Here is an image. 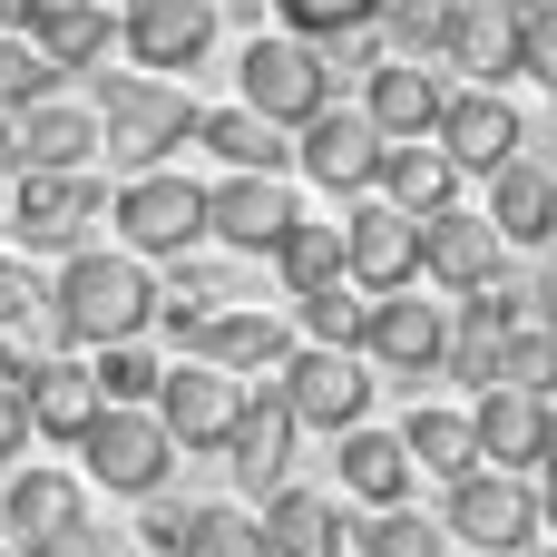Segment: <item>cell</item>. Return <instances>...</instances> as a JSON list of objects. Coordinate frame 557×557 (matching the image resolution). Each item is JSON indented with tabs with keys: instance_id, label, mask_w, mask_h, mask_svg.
Returning a JSON list of instances; mask_svg holds the SVG:
<instances>
[{
	"instance_id": "1",
	"label": "cell",
	"mask_w": 557,
	"mask_h": 557,
	"mask_svg": "<svg viewBox=\"0 0 557 557\" xmlns=\"http://www.w3.org/2000/svg\"><path fill=\"white\" fill-rule=\"evenodd\" d=\"M39 304H49L59 343L108 352V343H147V323H157V274H147L137 255H117V245H88V255L59 264V284H49Z\"/></svg>"
},
{
	"instance_id": "2",
	"label": "cell",
	"mask_w": 557,
	"mask_h": 557,
	"mask_svg": "<svg viewBox=\"0 0 557 557\" xmlns=\"http://www.w3.org/2000/svg\"><path fill=\"white\" fill-rule=\"evenodd\" d=\"M88 108H98V157H117L127 176H157L196 137V117H206L176 78H108Z\"/></svg>"
},
{
	"instance_id": "3",
	"label": "cell",
	"mask_w": 557,
	"mask_h": 557,
	"mask_svg": "<svg viewBox=\"0 0 557 557\" xmlns=\"http://www.w3.org/2000/svg\"><path fill=\"white\" fill-rule=\"evenodd\" d=\"M78 529H88V480L78 470H49V460L0 470V557H59Z\"/></svg>"
},
{
	"instance_id": "4",
	"label": "cell",
	"mask_w": 557,
	"mask_h": 557,
	"mask_svg": "<svg viewBox=\"0 0 557 557\" xmlns=\"http://www.w3.org/2000/svg\"><path fill=\"white\" fill-rule=\"evenodd\" d=\"M108 225H117V255H196L206 245V186L196 176H176V166H157V176H127L117 196H108Z\"/></svg>"
},
{
	"instance_id": "5",
	"label": "cell",
	"mask_w": 557,
	"mask_h": 557,
	"mask_svg": "<svg viewBox=\"0 0 557 557\" xmlns=\"http://www.w3.org/2000/svg\"><path fill=\"white\" fill-rule=\"evenodd\" d=\"M274 401H284V421L294 431H362V411H372V362L362 352H313V343H294V362L264 382Z\"/></svg>"
},
{
	"instance_id": "6",
	"label": "cell",
	"mask_w": 557,
	"mask_h": 557,
	"mask_svg": "<svg viewBox=\"0 0 557 557\" xmlns=\"http://www.w3.org/2000/svg\"><path fill=\"white\" fill-rule=\"evenodd\" d=\"M235 78H245V98L235 108H255L264 127H304V117H323L333 108V88H323V69H313V49L304 39H284V29H255L245 39V59H235Z\"/></svg>"
},
{
	"instance_id": "7",
	"label": "cell",
	"mask_w": 557,
	"mask_h": 557,
	"mask_svg": "<svg viewBox=\"0 0 557 557\" xmlns=\"http://www.w3.org/2000/svg\"><path fill=\"white\" fill-rule=\"evenodd\" d=\"M0 225L29 255H88V225H108V186L98 176H20L0 196Z\"/></svg>"
},
{
	"instance_id": "8",
	"label": "cell",
	"mask_w": 557,
	"mask_h": 557,
	"mask_svg": "<svg viewBox=\"0 0 557 557\" xmlns=\"http://www.w3.org/2000/svg\"><path fill=\"white\" fill-rule=\"evenodd\" d=\"M441 539H460L470 557H529L539 548V499H529V480H509V470L460 480L450 509H441Z\"/></svg>"
},
{
	"instance_id": "9",
	"label": "cell",
	"mask_w": 557,
	"mask_h": 557,
	"mask_svg": "<svg viewBox=\"0 0 557 557\" xmlns=\"http://www.w3.org/2000/svg\"><path fill=\"white\" fill-rule=\"evenodd\" d=\"M343 284H352L362 304L411 294V284H421V225H411V215H392L382 196L343 206Z\"/></svg>"
},
{
	"instance_id": "10",
	"label": "cell",
	"mask_w": 557,
	"mask_h": 557,
	"mask_svg": "<svg viewBox=\"0 0 557 557\" xmlns=\"http://www.w3.org/2000/svg\"><path fill=\"white\" fill-rule=\"evenodd\" d=\"M431 147L460 166V176H499L519 147H529V127H519V108H509V88H441V117H431Z\"/></svg>"
},
{
	"instance_id": "11",
	"label": "cell",
	"mask_w": 557,
	"mask_h": 557,
	"mask_svg": "<svg viewBox=\"0 0 557 557\" xmlns=\"http://www.w3.org/2000/svg\"><path fill=\"white\" fill-rule=\"evenodd\" d=\"M78 460H88V480L117 490V499H166V470H176L157 411H98L88 441H78Z\"/></svg>"
},
{
	"instance_id": "12",
	"label": "cell",
	"mask_w": 557,
	"mask_h": 557,
	"mask_svg": "<svg viewBox=\"0 0 557 557\" xmlns=\"http://www.w3.org/2000/svg\"><path fill=\"white\" fill-rule=\"evenodd\" d=\"M294 166L323 186V196H372V176H382V137H372V117L352 108V98H333L323 117H304L294 127Z\"/></svg>"
},
{
	"instance_id": "13",
	"label": "cell",
	"mask_w": 557,
	"mask_h": 557,
	"mask_svg": "<svg viewBox=\"0 0 557 557\" xmlns=\"http://www.w3.org/2000/svg\"><path fill=\"white\" fill-rule=\"evenodd\" d=\"M147 411H157L166 450H225V431H235V411H245V382H225L215 362H166Z\"/></svg>"
},
{
	"instance_id": "14",
	"label": "cell",
	"mask_w": 557,
	"mask_h": 557,
	"mask_svg": "<svg viewBox=\"0 0 557 557\" xmlns=\"http://www.w3.org/2000/svg\"><path fill=\"white\" fill-rule=\"evenodd\" d=\"M117 49L137 78H176L215 49V0H127L117 10Z\"/></svg>"
},
{
	"instance_id": "15",
	"label": "cell",
	"mask_w": 557,
	"mask_h": 557,
	"mask_svg": "<svg viewBox=\"0 0 557 557\" xmlns=\"http://www.w3.org/2000/svg\"><path fill=\"white\" fill-rule=\"evenodd\" d=\"M10 166L20 176H88L98 166V108L88 98H29L10 117Z\"/></svg>"
},
{
	"instance_id": "16",
	"label": "cell",
	"mask_w": 557,
	"mask_h": 557,
	"mask_svg": "<svg viewBox=\"0 0 557 557\" xmlns=\"http://www.w3.org/2000/svg\"><path fill=\"white\" fill-rule=\"evenodd\" d=\"M421 274H431L450 304H470V294L509 284V245L480 225V206H450V215H421Z\"/></svg>"
},
{
	"instance_id": "17",
	"label": "cell",
	"mask_w": 557,
	"mask_h": 557,
	"mask_svg": "<svg viewBox=\"0 0 557 557\" xmlns=\"http://www.w3.org/2000/svg\"><path fill=\"white\" fill-rule=\"evenodd\" d=\"M441 352H450V304H421V284L362 304V362L421 382V372H441Z\"/></svg>"
},
{
	"instance_id": "18",
	"label": "cell",
	"mask_w": 557,
	"mask_h": 557,
	"mask_svg": "<svg viewBox=\"0 0 557 557\" xmlns=\"http://www.w3.org/2000/svg\"><path fill=\"white\" fill-rule=\"evenodd\" d=\"M294 215H304V206H294L284 176H215V186H206V235L235 245V255H274Z\"/></svg>"
},
{
	"instance_id": "19",
	"label": "cell",
	"mask_w": 557,
	"mask_h": 557,
	"mask_svg": "<svg viewBox=\"0 0 557 557\" xmlns=\"http://www.w3.org/2000/svg\"><path fill=\"white\" fill-rule=\"evenodd\" d=\"M186 362H215L225 382H245V392H255V382H274V372L294 362V323H284V313H264V304H235V313H215V323H206V343H196Z\"/></svg>"
},
{
	"instance_id": "20",
	"label": "cell",
	"mask_w": 557,
	"mask_h": 557,
	"mask_svg": "<svg viewBox=\"0 0 557 557\" xmlns=\"http://www.w3.org/2000/svg\"><path fill=\"white\" fill-rule=\"evenodd\" d=\"M480 225H490L509 255H539V245H557V166H539V157H509V166L490 176Z\"/></svg>"
},
{
	"instance_id": "21",
	"label": "cell",
	"mask_w": 557,
	"mask_h": 557,
	"mask_svg": "<svg viewBox=\"0 0 557 557\" xmlns=\"http://www.w3.org/2000/svg\"><path fill=\"white\" fill-rule=\"evenodd\" d=\"M519 323H529V294H519V284H490V294L450 304V352H441V372H450V382H470V392H490L499 343H509Z\"/></svg>"
},
{
	"instance_id": "22",
	"label": "cell",
	"mask_w": 557,
	"mask_h": 557,
	"mask_svg": "<svg viewBox=\"0 0 557 557\" xmlns=\"http://www.w3.org/2000/svg\"><path fill=\"white\" fill-rule=\"evenodd\" d=\"M431 69H460V88L519 78V20L499 0H450V29H441V59Z\"/></svg>"
},
{
	"instance_id": "23",
	"label": "cell",
	"mask_w": 557,
	"mask_h": 557,
	"mask_svg": "<svg viewBox=\"0 0 557 557\" xmlns=\"http://www.w3.org/2000/svg\"><path fill=\"white\" fill-rule=\"evenodd\" d=\"M441 88H450L441 69H421V59H382V69L362 78V98H352V108L372 117V137H382V147H411V137H431Z\"/></svg>"
},
{
	"instance_id": "24",
	"label": "cell",
	"mask_w": 557,
	"mask_h": 557,
	"mask_svg": "<svg viewBox=\"0 0 557 557\" xmlns=\"http://www.w3.org/2000/svg\"><path fill=\"white\" fill-rule=\"evenodd\" d=\"M294 421H284V401L274 392H245V411H235V431H225V470L255 490V499H274V490H294Z\"/></svg>"
},
{
	"instance_id": "25",
	"label": "cell",
	"mask_w": 557,
	"mask_h": 557,
	"mask_svg": "<svg viewBox=\"0 0 557 557\" xmlns=\"http://www.w3.org/2000/svg\"><path fill=\"white\" fill-rule=\"evenodd\" d=\"M20 411H29V441H69V450H78V441H88V421H98L108 401H98V382H88V362H78V352H49V362L20 382Z\"/></svg>"
},
{
	"instance_id": "26",
	"label": "cell",
	"mask_w": 557,
	"mask_h": 557,
	"mask_svg": "<svg viewBox=\"0 0 557 557\" xmlns=\"http://www.w3.org/2000/svg\"><path fill=\"white\" fill-rule=\"evenodd\" d=\"M470 450H480V470H539V450H548V401H529V392H480L470 401Z\"/></svg>"
},
{
	"instance_id": "27",
	"label": "cell",
	"mask_w": 557,
	"mask_h": 557,
	"mask_svg": "<svg viewBox=\"0 0 557 557\" xmlns=\"http://www.w3.org/2000/svg\"><path fill=\"white\" fill-rule=\"evenodd\" d=\"M372 196L392 206V215H450L460 206V166L431 147V137H411V147H382V176H372Z\"/></svg>"
},
{
	"instance_id": "28",
	"label": "cell",
	"mask_w": 557,
	"mask_h": 557,
	"mask_svg": "<svg viewBox=\"0 0 557 557\" xmlns=\"http://www.w3.org/2000/svg\"><path fill=\"white\" fill-rule=\"evenodd\" d=\"M392 441H401L411 480H441V490L480 480V450H470V411H441V401H411V421H401Z\"/></svg>"
},
{
	"instance_id": "29",
	"label": "cell",
	"mask_w": 557,
	"mask_h": 557,
	"mask_svg": "<svg viewBox=\"0 0 557 557\" xmlns=\"http://www.w3.org/2000/svg\"><path fill=\"white\" fill-rule=\"evenodd\" d=\"M255 529H264V548H274V557H343V548H352L343 499H323V490H274Z\"/></svg>"
},
{
	"instance_id": "30",
	"label": "cell",
	"mask_w": 557,
	"mask_h": 557,
	"mask_svg": "<svg viewBox=\"0 0 557 557\" xmlns=\"http://www.w3.org/2000/svg\"><path fill=\"white\" fill-rule=\"evenodd\" d=\"M196 147H215L225 176H284V166H294V137L264 127L255 108H206V117H196Z\"/></svg>"
},
{
	"instance_id": "31",
	"label": "cell",
	"mask_w": 557,
	"mask_h": 557,
	"mask_svg": "<svg viewBox=\"0 0 557 557\" xmlns=\"http://www.w3.org/2000/svg\"><path fill=\"white\" fill-rule=\"evenodd\" d=\"M343 499L352 509H411V460H401V441L392 431H343Z\"/></svg>"
},
{
	"instance_id": "32",
	"label": "cell",
	"mask_w": 557,
	"mask_h": 557,
	"mask_svg": "<svg viewBox=\"0 0 557 557\" xmlns=\"http://www.w3.org/2000/svg\"><path fill=\"white\" fill-rule=\"evenodd\" d=\"M215 313H235V284H225L215 264H196V255H176V274L157 284V333H176V343L196 352Z\"/></svg>"
},
{
	"instance_id": "33",
	"label": "cell",
	"mask_w": 557,
	"mask_h": 557,
	"mask_svg": "<svg viewBox=\"0 0 557 557\" xmlns=\"http://www.w3.org/2000/svg\"><path fill=\"white\" fill-rule=\"evenodd\" d=\"M20 29H29V49H39L59 78H69V69H98V59L117 49V20H108V10H49V20H20Z\"/></svg>"
},
{
	"instance_id": "34",
	"label": "cell",
	"mask_w": 557,
	"mask_h": 557,
	"mask_svg": "<svg viewBox=\"0 0 557 557\" xmlns=\"http://www.w3.org/2000/svg\"><path fill=\"white\" fill-rule=\"evenodd\" d=\"M294 343H313V352H362V294L333 274V284H313V294H294Z\"/></svg>"
},
{
	"instance_id": "35",
	"label": "cell",
	"mask_w": 557,
	"mask_h": 557,
	"mask_svg": "<svg viewBox=\"0 0 557 557\" xmlns=\"http://www.w3.org/2000/svg\"><path fill=\"white\" fill-rule=\"evenodd\" d=\"M274 274H284L294 294L333 284V274H343V225H323V215H294V225H284V245H274Z\"/></svg>"
},
{
	"instance_id": "36",
	"label": "cell",
	"mask_w": 557,
	"mask_h": 557,
	"mask_svg": "<svg viewBox=\"0 0 557 557\" xmlns=\"http://www.w3.org/2000/svg\"><path fill=\"white\" fill-rule=\"evenodd\" d=\"M441 29H450V0H382L372 10V39H382V59H441Z\"/></svg>"
},
{
	"instance_id": "37",
	"label": "cell",
	"mask_w": 557,
	"mask_h": 557,
	"mask_svg": "<svg viewBox=\"0 0 557 557\" xmlns=\"http://www.w3.org/2000/svg\"><path fill=\"white\" fill-rule=\"evenodd\" d=\"M176 557H274V548H264L255 509H225V499H206V509H186V539H176Z\"/></svg>"
},
{
	"instance_id": "38",
	"label": "cell",
	"mask_w": 557,
	"mask_h": 557,
	"mask_svg": "<svg viewBox=\"0 0 557 557\" xmlns=\"http://www.w3.org/2000/svg\"><path fill=\"white\" fill-rule=\"evenodd\" d=\"M157 372H166V362H157L147 343H108V352L88 362V382H98L108 411H147V401H157Z\"/></svg>"
},
{
	"instance_id": "39",
	"label": "cell",
	"mask_w": 557,
	"mask_h": 557,
	"mask_svg": "<svg viewBox=\"0 0 557 557\" xmlns=\"http://www.w3.org/2000/svg\"><path fill=\"white\" fill-rule=\"evenodd\" d=\"M352 548L362 557H450V539H441V519H421V509H372V519L352 529Z\"/></svg>"
},
{
	"instance_id": "40",
	"label": "cell",
	"mask_w": 557,
	"mask_h": 557,
	"mask_svg": "<svg viewBox=\"0 0 557 557\" xmlns=\"http://www.w3.org/2000/svg\"><path fill=\"white\" fill-rule=\"evenodd\" d=\"M490 392H529V401H557V352L539 343V323H519V333L499 343V372H490Z\"/></svg>"
},
{
	"instance_id": "41",
	"label": "cell",
	"mask_w": 557,
	"mask_h": 557,
	"mask_svg": "<svg viewBox=\"0 0 557 557\" xmlns=\"http://www.w3.org/2000/svg\"><path fill=\"white\" fill-rule=\"evenodd\" d=\"M29 98H59V69L29 49V29H0V117H20Z\"/></svg>"
},
{
	"instance_id": "42",
	"label": "cell",
	"mask_w": 557,
	"mask_h": 557,
	"mask_svg": "<svg viewBox=\"0 0 557 557\" xmlns=\"http://www.w3.org/2000/svg\"><path fill=\"white\" fill-rule=\"evenodd\" d=\"M284 20V39H333V29H372L382 0H264Z\"/></svg>"
},
{
	"instance_id": "43",
	"label": "cell",
	"mask_w": 557,
	"mask_h": 557,
	"mask_svg": "<svg viewBox=\"0 0 557 557\" xmlns=\"http://www.w3.org/2000/svg\"><path fill=\"white\" fill-rule=\"evenodd\" d=\"M304 49H313L323 88H362V78L382 69V39H372V29H333V39H304Z\"/></svg>"
},
{
	"instance_id": "44",
	"label": "cell",
	"mask_w": 557,
	"mask_h": 557,
	"mask_svg": "<svg viewBox=\"0 0 557 557\" xmlns=\"http://www.w3.org/2000/svg\"><path fill=\"white\" fill-rule=\"evenodd\" d=\"M509 20H519V78L557 88V0H529V10H509Z\"/></svg>"
},
{
	"instance_id": "45",
	"label": "cell",
	"mask_w": 557,
	"mask_h": 557,
	"mask_svg": "<svg viewBox=\"0 0 557 557\" xmlns=\"http://www.w3.org/2000/svg\"><path fill=\"white\" fill-rule=\"evenodd\" d=\"M186 509H196V499H186ZM186 509H176V499H147V519H137V548H147V557H176V539H186Z\"/></svg>"
},
{
	"instance_id": "46",
	"label": "cell",
	"mask_w": 557,
	"mask_h": 557,
	"mask_svg": "<svg viewBox=\"0 0 557 557\" xmlns=\"http://www.w3.org/2000/svg\"><path fill=\"white\" fill-rule=\"evenodd\" d=\"M529 499H539V529L557 539V401H548V450H539V480H529Z\"/></svg>"
},
{
	"instance_id": "47",
	"label": "cell",
	"mask_w": 557,
	"mask_h": 557,
	"mask_svg": "<svg viewBox=\"0 0 557 557\" xmlns=\"http://www.w3.org/2000/svg\"><path fill=\"white\" fill-rule=\"evenodd\" d=\"M20 313H39V284H29V264H10V255H0V333H10Z\"/></svg>"
},
{
	"instance_id": "48",
	"label": "cell",
	"mask_w": 557,
	"mask_h": 557,
	"mask_svg": "<svg viewBox=\"0 0 557 557\" xmlns=\"http://www.w3.org/2000/svg\"><path fill=\"white\" fill-rule=\"evenodd\" d=\"M20 450H29V411L0 401V470H20Z\"/></svg>"
},
{
	"instance_id": "49",
	"label": "cell",
	"mask_w": 557,
	"mask_h": 557,
	"mask_svg": "<svg viewBox=\"0 0 557 557\" xmlns=\"http://www.w3.org/2000/svg\"><path fill=\"white\" fill-rule=\"evenodd\" d=\"M59 557H137V548H127V539H108V529H78Z\"/></svg>"
},
{
	"instance_id": "50",
	"label": "cell",
	"mask_w": 557,
	"mask_h": 557,
	"mask_svg": "<svg viewBox=\"0 0 557 557\" xmlns=\"http://www.w3.org/2000/svg\"><path fill=\"white\" fill-rule=\"evenodd\" d=\"M529 313H539V343L557 352V284H548V294H529Z\"/></svg>"
},
{
	"instance_id": "51",
	"label": "cell",
	"mask_w": 557,
	"mask_h": 557,
	"mask_svg": "<svg viewBox=\"0 0 557 557\" xmlns=\"http://www.w3.org/2000/svg\"><path fill=\"white\" fill-rule=\"evenodd\" d=\"M49 10H108V0H20V20H49Z\"/></svg>"
},
{
	"instance_id": "52",
	"label": "cell",
	"mask_w": 557,
	"mask_h": 557,
	"mask_svg": "<svg viewBox=\"0 0 557 557\" xmlns=\"http://www.w3.org/2000/svg\"><path fill=\"white\" fill-rule=\"evenodd\" d=\"M0 166H10V117H0Z\"/></svg>"
},
{
	"instance_id": "53",
	"label": "cell",
	"mask_w": 557,
	"mask_h": 557,
	"mask_svg": "<svg viewBox=\"0 0 557 557\" xmlns=\"http://www.w3.org/2000/svg\"><path fill=\"white\" fill-rule=\"evenodd\" d=\"M529 557H557V539H548V548H529Z\"/></svg>"
},
{
	"instance_id": "54",
	"label": "cell",
	"mask_w": 557,
	"mask_h": 557,
	"mask_svg": "<svg viewBox=\"0 0 557 557\" xmlns=\"http://www.w3.org/2000/svg\"><path fill=\"white\" fill-rule=\"evenodd\" d=\"M460 557H470V548H460Z\"/></svg>"
}]
</instances>
